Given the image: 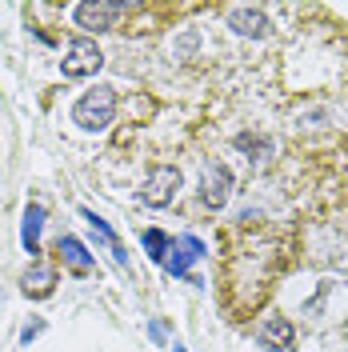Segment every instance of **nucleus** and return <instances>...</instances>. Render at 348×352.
<instances>
[{
    "mask_svg": "<svg viewBox=\"0 0 348 352\" xmlns=\"http://www.w3.org/2000/svg\"><path fill=\"white\" fill-rule=\"evenodd\" d=\"M140 244L149 248V261H156V264H164L168 261V252H173V241H168L164 232H156V228H149V232L140 236Z\"/></svg>",
    "mask_w": 348,
    "mask_h": 352,
    "instance_id": "nucleus-13",
    "label": "nucleus"
},
{
    "mask_svg": "<svg viewBox=\"0 0 348 352\" xmlns=\"http://www.w3.org/2000/svg\"><path fill=\"white\" fill-rule=\"evenodd\" d=\"M149 332H153V340H164V324H156V320H153V324H149Z\"/></svg>",
    "mask_w": 348,
    "mask_h": 352,
    "instance_id": "nucleus-15",
    "label": "nucleus"
},
{
    "mask_svg": "<svg viewBox=\"0 0 348 352\" xmlns=\"http://www.w3.org/2000/svg\"><path fill=\"white\" fill-rule=\"evenodd\" d=\"M124 12H129V4H120V0H100V4H76L72 8V16L85 32H109Z\"/></svg>",
    "mask_w": 348,
    "mask_h": 352,
    "instance_id": "nucleus-3",
    "label": "nucleus"
},
{
    "mask_svg": "<svg viewBox=\"0 0 348 352\" xmlns=\"http://www.w3.org/2000/svg\"><path fill=\"white\" fill-rule=\"evenodd\" d=\"M100 65H105V56H100L96 41H88V36H76V41L68 44L65 60H61V72H65L68 80H80V76H92V72H96Z\"/></svg>",
    "mask_w": 348,
    "mask_h": 352,
    "instance_id": "nucleus-2",
    "label": "nucleus"
},
{
    "mask_svg": "<svg viewBox=\"0 0 348 352\" xmlns=\"http://www.w3.org/2000/svg\"><path fill=\"white\" fill-rule=\"evenodd\" d=\"M176 352H184V349H176Z\"/></svg>",
    "mask_w": 348,
    "mask_h": 352,
    "instance_id": "nucleus-16",
    "label": "nucleus"
},
{
    "mask_svg": "<svg viewBox=\"0 0 348 352\" xmlns=\"http://www.w3.org/2000/svg\"><path fill=\"white\" fill-rule=\"evenodd\" d=\"M80 217L88 220V228H92V232H96L100 241L109 244V252H112V256H116V264H129V252H124V244L116 241V232H112V228H109V220H105V217H96L92 208H80Z\"/></svg>",
    "mask_w": 348,
    "mask_h": 352,
    "instance_id": "nucleus-9",
    "label": "nucleus"
},
{
    "mask_svg": "<svg viewBox=\"0 0 348 352\" xmlns=\"http://www.w3.org/2000/svg\"><path fill=\"white\" fill-rule=\"evenodd\" d=\"M228 28L237 32V36H268V16H264L261 8H232L228 12Z\"/></svg>",
    "mask_w": 348,
    "mask_h": 352,
    "instance_id": "nucleus-7",
    "label": "nucleus"
},
{
    "mask_svg": "<svg viewBox=\"0 0 348 352\" xmlns=\"http://www.w3.org/2000/svg\"><path fill=\"white\" fill-rule=\"evenodd\" d=\"M52 285H56V272L44 268V264H32V268L24 272V292H28V296H48Z\"/></svg>",
    "mask_w": 348,
    "mask_h": 352,
    "instance_id": "nucleus-12",
    "label": "nucleus"
},
{
    "mask_svg": "<svg viewBox=\"0 0 348 352\" xmlns=\"http://www.w3.org/2000/svg\"><path fill=\"white\" fill-rule=\"evenodd\" d=\"M228 197H232V173L224 164H217V160H208L204 164V180H200V200L208 208H224Z\"/></svg>",
    "mask_w": 348,
    "mask_h": 352,
    "instance_id": "nucleus-5",
    "label": "nucleus"
},
{
    "mask_svg": "<svg viewBox=\"0 0 348 352\" xmlns=\"http://www.w3.org/2000/svg\"><path fill=\"white\" fill-rule=\"evenodd\" d=\"M56 252H61L65 264H72L76 272H88V268H92V256H88V248L76 241V236H61V241H56Z\"/></svg>",
    "mask_w": 348,
    "mask_h": 352,
    "instance_id": "nucleus-11",
    "label": "nucleus"
},
{
    "mask_svg": "<svg viewBox=\"0 0 348 352\" xmlns=\"http://www.w3.org/2000/svg\"><path fill=\"white\" fill-rule=\"evenodd\" d=\"M200 256H204V244L196 241L193 232H184V236H176V241H173V252H168L164 268H168L173 276H184V272H188Z\"/></svg>",
    "mask_w": 348,
    "mask_h": 352,
    "instance_id": "nucleus-6",
    "label": "nucleus"
},
{
    "mask_svg": "<svg viewBox=\"0 0 348 352\" xmlns=\"http://www.w3.org/2000/svg\"><path fill=\"white\" fill-rule=\"evenodd\" d=\"M41 228H44V204H28L21 220V244L24 252H36L41 248Z\"/></svg>",
    "mask_w": 348,
    "mask_h": 352,
    "instance_id": "nucleus-10",
    "label": "nucleus"
},
{
    "mask_svg": "<svg viewBox=\"0 0 348 352\" xmlns=\"http://www.w3.org/2000/svg\"><path fill=\"white\" fill-rule=\"evenodd\" d=\"M41 332H44V324H41V320H36V324H28V329L21 332V340H24V344H28V340H32V336H41Z\"/></svg>",
    "mask_w": 348,
    "mask_h": 352,
    "instance_id": "nucleus-14",
    "label": "nucleus"
},
{
    "mask_svg": "<svg viewBox=\"0 0 348 352\" xmlns=\"http://www.w3.org/2000/svg\"><path fill=\"white\" fill-rule=\"evenodd\" d=\"M180 184H184L180 168L164 164V168H156V173L144 180V188H140V200H144L149 208H164V204H173V197L180 192Z\"/></svg>",
    "mask_w": 348,
    "mask_h": 352,
    "instance_id": "nucleus-4",
    "label": "nucleus"
},
{
    "mask_svg": "<svg viewBox=\"0 0 348 352\" xmlns=\"http://www.w3.org/2000/svg\"><path fill=\"white\" fill-rule=\"evenodd\" d=\"M116 116V88L96 85L72 104V124H80L85 132H105Z\"/></svg>",
    "mask_w": 348,
    "mask_h": 352,
    "instance_id": "nucleus-1",
    "label": "nucleus"
},
{
    "mask_svg": "<svg viewBox=\"0 0 348 352\" xmlns=\"http://www.w3.org/2000/svg\"><path fill=\"white\" fill-rule=\"evenodd\" d=\"M257 340L272 352L288 349V344H292V324H288V316H268L261 329H257Z\"/></svg>",
    "mask_w": 348,
    "mask_h": 352,
    "instance_id": "nucleus-8",
    "label": "nucleus"
}]
</instances>
